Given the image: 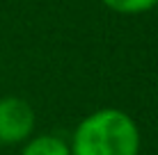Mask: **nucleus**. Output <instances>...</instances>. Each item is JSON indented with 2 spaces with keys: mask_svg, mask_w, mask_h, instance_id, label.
<instances>
[{
  "mask_svg": "<svg viewBox=\"0 0 158 155\" xmlns=\"http://www.w3.org/2000/svg\"><path fill=\"white\" fill-rule=\"evenodd\" d=\"M37 116L32 105L19 96H2L0 98V144L12 146L30 139L35 132Z\"/></svg>",
  "mask_w": 158,
  "mask_h": 155,
  "instance_id": "f03ea898",
  "label": "nucleus"
},
{
  "mask_svg": "<svg viewBox=\"0 0 158 155\" xmlns=\"http://www.w3.org/2000/svg\"><path fill=\"white\" fill-rule=\"evenodd\" d=\"M101 2L117 14H144L156 7L158 0H101Z\"/></svg>",
  "mask_w": 158,
  "mask_h": 155,
  "instance_id": "20e7f679",
  "label": "nucleus"
},
{
  "mask_svg": "<svg viewBox=\"0 0 158 155\" xmlns=\"http://www.w3.org/2000/svg\"><path fill=\"white\" fill-rule=\"evenodd\" d=\"M69 148L71 155H138L140 130L124 110L103 107L78 123Z\"/></svg>",
  "mask_w": 158,
  "mask_h": 155,
  "instance_id": "f257e3e1",
  "label": "nucleus"
},
{
  "mask_svg": "<svg viewBox=\"0 0 158 155\" xmlns=\"http://www.w3.org/2000/svg\"><path fill=\"white\" fill-rule=\"evenodd\" d=\"M21 155H71V148L57 135H39L25 144Z\"/></svg>",
  "mask_w": 158,
  "mask_h": 155,
  "instance_id": "7ed1b4c3",
  "label": "nucleus"
}]
</instances>
